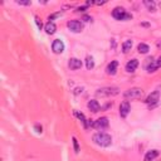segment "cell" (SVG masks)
Instances as JSON below:
<instances>
[{"label": "cell", "instance_id": "3957f363", "mask_svg": "<svg viewBox=\"0 0 161 161\" xmlns=\"http://www.w3.org/2000/svg\"><path fill=\"white\" fill-rule=\"evenodd\" d=\"M118 88L117 87H103V88H100L97 91V96H101V97H104V96H115V95H118Z\"/></svg>", "mask_w": 161, "mask_h": 161}, {"label": "cell", "instance_id": "4316f807", "mask_svg": "<svg viewBox=\"0 0 161 161\" xmlns=\"http://www.w3.org/2000/svg\"><path fill=\"white\" fill-rule=\"evenodd\" d=\"M86 9H87V5H86V6H79V8H78V10H77V11H84V10H86Z\"/></svg>", "mask_w": 161, "mask_h": 161}, {"label": "cell", "instance_id": "44dd1931", "mask_svg": "<svg viewBox=\"0 0 161 161\" xmlns=\"http://www.w3.org/2000/svg\"><path fill=\"white\" fill-rule=\"evenodd\" d=\"M143 4L147 6L149 11H155V6H156V4H155L154 2H143Z\"/></svg>", "mask_w": 161, "mask_h": 161}, {"label": "cell", "instance_id": "9c48e42d", "mask_svg": "<svg viewBox=\"0 0 161 161\" xmlns=\"http://www.w3.org/2000/svg\"><path fill=\"white\" fill-rule=\"evenodd\" d=\"M52 50L56 54H61V53H63V50H64V43L61 39H56L52 44Z\"/></svg>", "mask_w": 161, "mask_h": 161}, {"label": "cell", "instance_id": "ffe728a7", "mask_svg": "<svg viewBox=\"0 0 161 161\" xmlns=\"http://www.w3.org/2000/svg\"><path fill=\"white\" fill-rule=\"evenodd\" d=\"M86 67H87V69H93V67H95V61H93L92 57H87V59H86Z\"/></svg>", "mask_w": 161, "mask_h": 161}, {"label": "cell", "instance_id": "2e32d148", "mask_svg": "<svg viewBox=\"0 0 161 161\" xmlns=\"http://www.w3.org/2000/svg\"><path fill=\"white\" fill-rule=\"evenodd\" d=\"M44 30H45L47 34L52 35V34H54V33H56V30H57V25H56L54 23H53V22H48V23L45 24V26H44Z\"/></svg>", "mask_w": 161, "mask_h": 161}, {"label": "cell", "instance_id": "9a60e30c", "mask_svg": "<svg viewBox=\"0 0 161 161\" xmlns=\"http://www.w3.org/2000/svg\"><path fill=\"white\" fill-rule=\"evenodd\" d=\"M159 155H160L159 150H150V151L146 152V155L143 157V161H154Z\"/></svg>", "mask_w": 161, "mask_h": 161}, {"label": "cell", "instance_id": "7a4b0ae2", "mask_svg": "<svg viewBox=\"0 0 161 161\" xmlns=\"http://www.w3.org/2000/svg\"><path fill=\"white\" fill-rule=\"evenodd\" d=\"M112 17L116 19V20H128L132 18L131 14H128V13L126 11L125 8H121V6H117L113 9L112 11Z\"/></svg>", "mask_w": 161, "mask_h": 161}, {"label": "cell", "instance_id": "7c38bea8", "mask_svg": "<svg viewBox=\"0 0 161 161\" xmlns=\"http://www.w3.org/2000/svg\"><path fill=\"white\" fill-rule=\"evenodd\" d=\"M137 67H139V61L137 59H131L126 63V71L128 73H133L136 69H137Z\"/></svg>", "mask_w": 161, "mask_h": 161}, {"label": "cell", "instance_id": "52a82bcc", "mask_svg": "<svg viewBox=\"0 0 161 161\" xmlns=\"http://www.w3.org/2000/svg\"><path fill=\"white\" fill-rule=\"evenodd\" d=\"M149 61V65L146 67V69H147V72L149 73H152V72H156L160 67H161V62L157 59V61H154L152 58H149L147 59Z\"/></svg>", "mask_w": 161, "mask_h": 161}, {"label": "cell", "instance_id": "5b68a950", "mask_svg": "<svg viewBox=\"0 0 161 161\" xmlns=\"http://www.w3.org/2000/svg\"><path fill=\"white\" fill-rule=\"evenodd\" d=\"M67 26H68V29L73 33H80L83 30V24L79 20H69L67 23Z\"/></svg>", "mask_w": 161, "mask_h": 161}, {"label": "cell", "instance_id": "7402d4cb", "mask_svg": "<svg viewBox=\"0 0 161 161\" xmlns=\"http://www.w3.org/2000/svg\"><path fill=\"white\" fill-rule=\"evenodd\" d=\"M72 141H73V147H74V152L78 154L79 152V145H78V141L76 137H72Z\"/></svg>", "mask_w": 161, "mask_h": 161}, {"label": "cell", "instance_id": "83f0119b", "mask_svg": "<svg viewBox=\"0 0 161 161\" xmlns=\"http://www.w3.org/2000/svg\"><path fill=\"white\" fill-rule=\"evenodd\" d=\"M35 128L38 130L37 132H42V126H39V125H37V126H35Z\"/></svg>", "mask_w": 161, "mask_h": 161}, {"label": "cell", "instance_id": "8992f818", "mask_svg": "<svg viewBox=\"0 0 161 161\" xmlns=\"http://www.w3.org/2000/svg\"><path fill=\"white\" fill-rule=\"evenodd\" d=\"M108 125H110V122H108V118L107 117H101V118H98V120H96L95 122H93L91 126L93 127V128H106V127H108Z\"/></svg>", "mask_w": 161, "mask_h": 161}, {"label": "cell", "instance_id": "ac0fdd59", "mask_svg": "<svg viewBox=\"0 0 161 161\" xmlns=\"http://www.w3.org/2000/svg\"><path fill=\"white\" fill-rule=\"evenodd\" d=\"M137 50H139V53H142V54H146V53H149L150 47L147 45V44H145V43H140V44L137 45Z\"/></svg>", "mask_w": 161, "mask_h": 161}, {"label": "cell", "instance_id": "8fae6325", "mask_svg": "<svg viewBox=\"0 0 161 161\" xmlns=\"http://www.w3.org/2000/svg\"><path fill=\"white\" fill-rule=\"evenodd\" d=\"M68 67L72 71L80 69V67H82V61L78 59V58H71L69 62H68Z\"/></svg>", "mask_w": 161, "mask_h": 161}, {"label": "cell", "instance_id": "603a6c76", "mask_svg": "<svg viewBox=\"0 0 161 161\" xmlns=\"http://www.w3.org/2000/svg\"><path fill=\"white\" fill-rule=\"evenodd\" d=\"M61 15H62V13H54V14H52V15L48 17V20L52 22L53 19H56V18H58V17H61Z\"/></svg>", "mask_w": 161, "mask_h": 161}, {"label": "cell", "instance_id": "6da1fadb", "mask_svg": "<svg viewBox=\"0 0 161 161\" xmlns=\"http://www.w3.org/2000/svg\"><path fill=\"white\" fill-rule=\"evenodd\" d=\"M93 142H95L96 145L101 146V147H108L111 143H112V137L111 135H108V133L106 132H97L93 135L92 137Z\"/></svg>", "mask_w": 161, "mask_h": 161}, {"label": "cell", "instance_id": "e0dca14e", "mask_svg": "<svg viewBox=\"0 0 161 161\" xmlns=\"http://www.w3.org/2000/svg\"><path fill=\"white\" fill-rule=\"evenodd\" d=\"M74 115L78 117V120L80 121V122L83 124V127H84V128H88V127L91 126V124H89V122H87V120H86V117H84V115H83V113H79L78 111H76V112H74Z\"/></svg>", "mask_w": 161, "mask_h": 161}, {"label": "cell", "instance_id": "cb8c5ba5", "mask_svg": "<svg viewBox=\"0 0 161 161\" xmlns=\"http://www.w3.org/2000/svg\"><path fill=\"white\" fill-rule=\"evenodd\" d=\"M35 23H37V25H38V28H39V30L42 29V26H43V25H42V22H40V19H39L38 17H35Z\"/></svg>", "mask_w": 161, "mask_h": 161}, {"label": "cell", "instance_id": "d6986e66", "mask_svg": "<svg viewBox=\"0 0 161 161\" xmlns=\"http://www.w3.org/2000/svg\"><path fill=\"white\" fill-rule=\"evenodd\" d=\"M131 48H132V40H125L124 42V44H122V50H124V53H128L130 50H131Z\"/></svg>", "mask_w": 161, "mask_h": 161}, {"label": "cell", "instance_id": "ba28073f", "mask_svg": "<svg viewBox=\"0 0 161 161\" xmlns=\"http://www.w3.org/2000/svg\"><path fill=\"white\" fill-rule=\"evenodd\" d=\"M130 111H131V104L127 101H125V102H122L120 104V116L122 118H126L128 116Z\"/></svg>", "mask_w": 161, "mask_h": 161}, {"label": "cell", "instance_id": "277c9868", "mask_svg": "<svg viewBox=\"0 0 161 161\" xmlns=\"http://www.w3.org/2000/svg\"><path fill=\"white\" fill-rule=\"evenodd\" d=\"M142 89L141 88H130V89H127L125 93H124V97L126 98V100H133V98H139V97H141L142 96Z\"/></svg>", "mask_w": 161, "mask_h": 161}, {"label": "cell", "instance_id": "d4e9b609", "mask_svg": "<svg viewBox=\"0 0 161 161\" xmlns=\"http://www.w3.org/2000/svg\"><path fill=\"white\" fill-rule=\"evenodd\" d=\"M17 4H19V5H32V2H20V0H18Z\"/></svg>", "mask_w": 161, "mask_h": 161}, {"label": "cell", "instance_id": "5bb4252c", "mask_svg": "<svg viewBox=\"0 0 161 161\" xmlns=\"http://www.w3.org/2000/svg\"><path fill=\"white\" fill-rule=\"evenodd\" d=\"M87 107L92 111V112H98L100 111V108H101V106H100V102L97 101V100H91L88 103H87Z\"/></svg>", "mask_w": 161, "mask_h": 161}, {"label": "cell", "instance_id": "f1b7e54d", "mask_svg": "<svg viewBox=\"0 0 161 161\" xmlns=\"http://www.w3.org/2000/svg\"><path fill=\"white\" fill-rule=\"evenodd\" d=\"M159 61H160V62H161V56H160V57H159Z\"/></svg>", "mask_w": 161, "mask_h": 161}, {"label": "cell", "instance_id": "484cf974", "mask_svg": "<svg viewBox=\"0 0 161 161\" xmlns=\"http://www.w3.org/2000/svg\"><path fill=\"white\" fill-rule=\"evenodd\" d=\"M83 20H84V22H91V20H92V18H91V17H88V15H84V17H83Z\"/></svg>", "mask_w": 161, "mask_h": 161}, {"label": "cell", "instance_id": "f546056e", "mask_svg": "<svg viewBox=\"0 0 161 161\" xmlns=\"http://www.w3.org/2000/svg\"><path fill=\"white\" fill-rule=\"evenodd\" d=\"M159 5H160V6H161V3H160V4H159Z\"/></svg>", "mask_w": 161, "mask_h": 161}, {"label": "cell", "instance_id": "30bf717a", "mask_svg": "<svg viewBox=\"0 0 161 161\" xmlns=\"http://www.w3.org/2000/svg\"><path fill=\"white\" fill-rule=\"evenodd\" d=\"M159 100H160V92H159V91H155V92H152L151 95L146 98V101H145V102H146L147 104H149V106H151V107H152L155 103H157V102H159Z\"/></svg>", "mask_w": 161, "mask_h": 161}, {"label": "cell", "instance_id": "4fadbf2b", "mask_svg": "<svg viewBox=\"0 0 161 161\" xmlns=\"http://www.w3.org/2000/svg\"><path fill=\"white\" fill-rule=\"evenodd\" d=\"M117 67H118V62H117V61H112L108 65H107V68H106L107 74L115 76V74H116V72H117Z\"/></svg>", "mask_w": 161, "mask_h": 161}]
</instances>
